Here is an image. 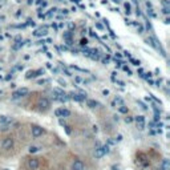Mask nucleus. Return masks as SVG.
I'll use <instances>...</instances> for the list:
<instances>
[{
	"label": "nucleus",
	"mask_w": 170,
	"mask_h": 170,
	"mask_svg": "<svg viewBox=\"0 0 170 170\" xmlns=\"http://www.w3.org/2000/svg\"><path fill=\"white\" fill-rule=\"evenodd\" d=\"M21 146L23 142L13 132L0 133V157L2 158L16 157L21 150Z\"/></svg>",
	"instance_id": "nucleus-1"
},
{
	"label": "nucleus",
	"mask_w": 170,
	"mask_h": 170,
	"mask_svg": "<svg viewBox=\"0 0 170 170\" xmlns=\"http://www.w3.org/2000/svg\"><path fill=\"white\" fill-rule=\"evenodd\" d=\"M24 108L29 112L47 114L52 108V102L47 94L41 92H32L24 100Z\"/></svg>",
	"instance_id": "nucleus-2"
},
{
	"label": "nucleus",
	"mask_w": 170,
	"mask_h": 170,
	"mask_svg": "<svg viewBox=\"0 0 170 170\" xmlns=\"http://www.w3.org/2000/svg\"><path fill=\"white\" fill-rule=\"evenodd\" d=\"M49 161L43 156L28 154L20 161V170H48Z\"/></svg>",
	"instance_id": "nucleus-3"
},
{
	"label": "nucleus",
	"mask_w": 170,
	"mask_h": 170,
	"mask_svg": "<svg viewBox=\"0 0 170 170\" xmlns=\"http://www.w3.org/2000/svg\"><path fill=\"white\" fill-rule=\"evenodd\" d=\"M26 125H27V130H28L29 138L31 139L40 138L43 134H45V129L37 124H26Z\"/></svg>",
	"instance_id": "nucleus-4"
},
{
	"label": "nucleus",
	"mask_w": 170,
	"mask_h": 170,
	"mask_svg": "<svg viewBox=\"0 0 170 170\" xmlns=\"http://www.w3.org/2000/svg\"><path fill=\"white\" fill-rule=\"evenodd\" d=\"M136 163H137V166H139V168L148 169L149 166H150V163H152V159L149 158L148 153L139 150V152L136 153Z\"/></svg>",
	"instance_id": "nucleus-5"
},
{
	"label": "nucleus",
	"mask_w": 170,
	"mask_h": 170,
	"mask_svg": "<svg viewBox=\"0 0 170 170\" xmlns=\"http://www.w3.org/2000/svg\"><path fill=\"white\" fill-rule=\"evenodd\" d=\"M69 170H87V163L81 158L74 157L71 161V165H69Z\"/></svg>",
	"instance_id": "nucleus-6"
},
{
	"label": "nucleus",
	"mask_w": 170,
	"mask_h": 170,
	"mask_svg": "<svg viewBox=\"0 0 170 170\" xmlns=\"http://www.w3.org/2000/svg\"><path fill=\"white\" fill-rule=\"evenodd\" d=\"M159 168H161V170H170V162H169V159L166 158H163L161 163H159Z\"/></svg>",
	"instance_id": "nucleus-7"
},
{
	"label": "nucleus",
	"mask_w": 170,
	"mask_h": 170,
	"mask_svg": "<svg viewBox=\"0 0 170 170\" xmlns=\"http://www.w3.org/2000/svg\"><path fill=\"white\" fill-rule=\"evenodd\" d=\"M106 150H108V148L102 146V148H100V150H98L97 153H94V154H96V157H101V156H104L105 152H106Z\"/></svg>",
	"instance_id": "nucleus-8"
}]
</instances>
